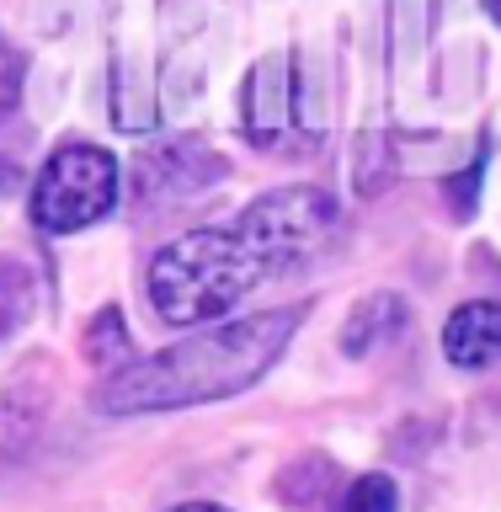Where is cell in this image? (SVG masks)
Returning a JSON list of instances; mask_svg holds the SVG:
<instances>
[{"label":"cell","mask_w":501,"mask_h":512,"mask_svg":"<svg viewBox=\"0 0 501 512\" xmlns=\"http://www.w3.org/2000/svg\"><path fill=\"white\" fill-rule=\"evenodd\" d=\"M294 112V86H288V59H262L246 75V96H240V118H246V139L251 144H278Z\"/></svg>","instance_id":"cell-5"},{"label":"cell","mask_w":501,"mask_h":512,"mask_svg":"<svg viewBox=\"0 0 501 512\" xmlns=\"http://www.w3.org/2000/svg\"><path fill=\"white\" fill-rule=\"evenodd\" d=\"M336 224V203L320 187H278L256 198L235 224L187 230L150 262V304L171 326H203L235 310L251 288L294 272Z\"/></svg>","instance_id":"cell-1"},{"label":"cell","mask_w":501,"mask_h":512,"mask_svg":"<svg viewBox=\"0 0 501 512\" xmlns=\"http://www.w3.org/2000/svg\"><path fill=\"white\" fill-rule=\"evenodd\" d=\"M86 352H91V363H102V368H112L118 358H128V326H123V315L118 310H102L91 320V331H86Z\"/></svg>","instance_id":"cell-8"},{"label":"cell","mask_w":501,"mask_h":512,"mask_svg":"<svg viewBox=\"0 0 501 512\" xmlns=\"http://www.w3.org/2000/svg\"><path fill=\"white\" fill-rule=\"evenodd\" d=\"M491 16H496V22H501V0H491Z\"/></svg>","instance_id":"cell-12"},{"label":"cell","mask_w":501,"mask_h":512,"mask_svg":"<svg viewBox=\"0 0 501 512\" xmlns=\"http://www.w3.org/2000/svg\"><path fill=\"white\" fill-rule=\"evenodd\" d=\"M400 326H406V304H400L395 294H368L358 310H352L347 320V331H342V347H347V358H363L368 347H384V342H395Z\"/></svg>","instance_id":"cell-7"},{"label":"cell","mask_w":501,"mask_h":512,"mask_svg":"<svg viewBox=\"0 0 501 512\" xmlns=\"http://www.w3.org/2000/svg\"><path fill=\"white\" fill-rule=\"evenodd\" d=\"M336 512H395V480L390 475H358L342 491Z\"/></svg>","instance_id":"cell-9"},{"label":"cell","mask_w":501,"mask_h":512,"mask_svg":"<svg viewBox=\"0 0 501 512\" xmlns=\"http://www.w3.org/2000/svg\"><path fill=\"white\" fill-rule=\"evenodd\" d=\"M443 352L454 368H491L501 358V304L475 299L464 310H454L443 326Z\"/></svg>","instance_id":"cell-6"},{"label":"cell","mask_w":501,"mask_h":512,"mask_svg":"<svg viewBox=\"0 0 501 512\" xmlns=\"http://www.w3.org/2000/svg\"><path fill=\"white\" fill-rule=\"evenodd\" d=\"M22 75H27V64L22 54L0 38V118H11V107L22 102Z\"/></svg>","instance_id":"cell-10"},{"label":"cell","mask_w":501,"mask_h":512,"mask_svg":"<svg viewBox=\"0 0 501 512\" xmlns=\"http://www.w3.org/2000/svg\"><path fill=\"white\" fill-rule=\"evenodd\" d=\"M171 512H224V507H208V502H187V507H171Z\"/></svg>","instance_id":"cell-11"},{"label":"cell","mask_w":501,"mask_h":512,"mask_svg":"<svg viewBox=\"0 0 501 512\" xmlns=\"http://www.w3.org/2000/svg\"><path fill=\"white\" fill-rule=\"evenodd\" d=\"M299 331V310H262L240 315L230 326H214L192 342H176L144 363H128L96 390V406L112 416H144V411H182L203 400L240 395L278 363L288 336Z\"/></svg>","instance_id":"cell-2"},{"label":"cell","mask_w":501,"mask_h":512,"mask_svg":"<svg viewBox=\"0 0 501 512\" xmlns=\"http://www.w3.org/2000/svg\"><path fill=\"white\" fill-rule=\"evenodd\" d=\"M118 203V160L96 144H64L43 160L32 187V224L48 235H75L112 214Z\"/></svg>","instance_id":"cell-3"},{"label":"cell","mask_w":501,"mask_h":512,"mask_svg":"<svg viewBox=\"0 0 501 512\" xmlns=\"http://www.w3.org/2000/svg\"><path fill=\"white\" fill-rule=\"evenodd\" d=\"M219 176H224V160L214 150L176 139L166 150H150L134 166V192L139 203H160V198H176V192H198L203 182H219Z\"/></svg>","instance_id":"cell-4"}]
</instances>
